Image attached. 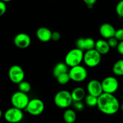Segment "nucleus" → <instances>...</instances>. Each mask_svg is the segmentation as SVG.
<instances>
[{
    "label": "nucleus",
    "mask_w": 123,
    "mask_h": 123,
    "mask_svg": "<svg viewBox=\"0 0 123 123\" xmlns=\"http://www.w3.org/2000/svg\"><path fill=\"white\" fill-rule=\"evenodd\" d=\"M97 108L105 115L115 114L120 109V104L118 98L114 94L103 92L98 97Z\"/></svg>",
    "instance_id": "obj_1"
},
{
    "label": "nucleus",
    "mask_w": 123,
    "mask_h": 123,
    "mask_svg": "<svg viewBox=\"0 0 123 123\" xmlns=\"http://www.w3.org/2000/svg\"><path fill=\"white\" fill-rule=\"evenodd\" d=\"M84 51L78 48H74L67 52L65 56L64 62L68 67H73L80 65L84 60Z\"/></svg>",
    "instance_id": "obj_2"
},
{
    "label": "nucleus",
    "mask_w": 123,
    "mask_h": 123,
    "mask_svg": "<svg viewBox=\"0 0 123 123\" xmlns=\"http://www.w3.org/2000/svg\"><path fill=\"white\" fill-rule=\"evenodd\" d=\"M71 92L67 90H61L55 94L54 97V103L58 108L66 109L68 108L73 103Z\"/></svg>",
    "instance_id": "obj_3"
},
{
    "label": "nucleus",
    "mask_w": 123,
    "mask_h": 123,
    "mask_svg": "<svg viewBox=\"0 0 123 123\" xmlns=\"http://www.w3.org/2000/svg\"><path fill=\"white\" fill-rule=\"evenodd\" d=\"M30 100L27 94L24 93L20 91L14 92L11 97V103L13 107L18 108L20 110L26 109Z\"/></svg>",
    "instance_id": "obj_4"
},
{
    "label": "nucleus",
    "mask_w": 123,
    "mask_h": 123,
    "mask_svg": "<svg viewBox=\"0 0 123 123\" xmlns=\"http://www.w3.org/2000/svg\"><path fill=\"white\" fill-rule=\"evenodd\" d=\"M102 60V55L100 54L95 49L92 50H86L84 53V60L85 64L89 67H97L100 63Z\"/></svg>",
    "instance_id": "obj_5"
},
{
    "label": "nucleus",
    "mask_w": 123,
    "mask_h": 123,
    "mask_svg": "<svg viewBox=\"0 0 123 123\" xmlns=\"http://www.w3.org/2000/svg\"><path fill=\"white\" fill-rule=\"evenodd\" d=\"M25 110L32 116H38L44 111V102L39 98H32L30 100Z\"/></svg>",
    "instance_id": "obj_6"
},
{
    "label": "nucleus",
    "mask_w": 123,
    "mask_h": 123,
    "mask_svg": "<svg viewBox=\"0 0 123 123\" xmlns=\"http://www.w3.org/2000/svg\"><path fill=\"white\" fill-rule=\"evenodd\" d=\"M70 79L75 82H82L87 78L88 72L81 65L72 67L68 72Z\"/></svg>",
    "instance_id": "obj_7"
},
{
    "label": "nucleus",
    "mask_w": 123,
    "mask_h": 123,
    "mask_svg": "<svg viewBox=\"0 0 123 123\" xmlns=\"http://www.w3.org/2000/svg\"><path fill=\"white\" fill-rule=\"evenodd\" d=\"M4 117L9 123H19L24 118V113L22 110L12 107L5 112Z\"/></svg>",
    "instance_id": "obj_8"
},
{
    "label": "nucleus",
    "mask_w": 123,
    "mask_h": 123,
    "mask_svg": "<svg viewBox=\"0 0 123 123\" xmlns=\"http://www.w3.org/2000/svg\"><path fill=\"white\" fill-rule=\"evenodd\" d=\"M8 78L12 82L19 84L25 78V72L24 69L19 65H13L8 70Z\"/></svg>",
    "instance_id": "obj_9"
},
{
    "label": "nucleus",
    "mask_w": 123,
    "mask_h": 123,
    "mask_svg": "<svg viewBox=\"0 0 123 123\" xmlns=\"http://www.w3.org/2000/svg\"><path fill=\"white\" fill-rule=\"evenodd\" d=\"M101 82L103 92L105 93L114 94L119 88L118 80L114 76L106 77Z\"/></svg>",
    "instance_id": "obj_10"
},
{
    "label": "nucleus",
    "mask_w": 123,
    "mask_h": 123,
    "mask_svg": "<svg viewBox=\"0 0 123 123\" xmlns=\"http://www.w3.org/2000/svg\"><path fill=\"white\" fill-rule=\"evenodd\" d=\"M13 42L17 48L24 49L30 46L31 43V39L28 34L24 32H21L18 34L14 37Z\"/></svg>",
    "instance_id": "obj_11"
},
{
    "label": "nucleus",
    "mask_w": 123,
    "mask_h": 123,
    "mask_svg": "<svg viewBox=\"0 0 123 123\" xmlns=\"http://www.w3.org/2000/svg\"><path fill=\"white\" fill-rule=\"evenodd\" d=\"M87 91L88 94L98 97L103 93L102 82L97 79L91 80L87 84Z\"/></svg>",
    "instance_id": "obj_12"
},
{
    "label": "nucleus",
    "mask_w": 123,
    "mask_h": 123,
    "mask_svg": "<svg viewBox=\"0 0 123 123\" xmlns=\"http://www.w3.org/2000/svg\"><path fill=\"white\" fill-rule=\"evenodd\" d=\"M116 30L112 25L109 23H104L99 28L100 34L102 37L106 39L114 37L115 36Z\"/></svg>",
    "instance_id": "obj_13"
},
{
    "label": "nucleus",
    "mask_w": 123,
    "mask_h": 123,
    "mask_svg": "<svg viewBox=\"0 0 123 123\" xmlns=\"http://www.w3.org/2000/svg\"><path fill=\"white\" fill-rule=\"evenodd\" d=\"M52 32L46 27H40L36 31V36L40 41L42 42H48L52 40Z\"/></svg>",
    "instance_id": "obj_14"
},
{
    "label": "nucleus",
    "mask_w": 123,
    "mask_h": 123,
    "mask_svg": "<svg viewBox=\"0 0 123 123\" xmlns=\"http://www.w3.org/2000/svg\"><path fill=\"white\" fill-rule=\"evenodd\" d=\"M110 46H109L108 41L105 40L100 39L96 42L95 49L101 55H106L110 51Z\"/></svg>",
    "instance_id": "obj_15"
},
{
    "label": "nucleus",
    "mask_w": 123,
    "mask_h": 123,
    "mask_svg": "<svg viewBox=\"0 0 123 123\" xmlns=\"http://www.w3.org/2000/svg\"><path fill=\"white\" fill-rule=\"evenodd\" d=\"M73 102H81L85 97V91L83 88L78 86L73 90L71 92Z\"/></svg>",
    "instance_id": "obj_16"
},
{
    "label": "nucleus",
    "mask_w": 123,
    "mask_h": 123,
    "mask_svg": "<svg viewBox=\"0 0 123 123\" xmlns=\"http://www.w3.org/2000/svg\"><path fill=\"white\" fill-rule=\"evenodd\" d=\"M68 67L65 62H60L56 64L53 69V75L55 78H57L60 74L63 73H68Z\"/></svg>",
    "instance_id": "obj_17"
},
{
    "label": "nucleus",
    "mask_w": 123,
    "mask_h": 123,
    "mask_svg": "<svg viewBox=\"0 0 123 123\" xmlns=\"http://www.w3.org/2000/svg\"><path fill=\"white\" fill-rule=\"evenodd\" d=\"M63 118L66 123H74L76 120V114L72 109H67L63 114Z\"/></svg>",
    "instance_id": "obj_18"
},
{
    "label": "nucleus",
    "mask_w": 123,
    "mask_h": 123,
    "mask_svg": "<svg viewBox=\"0 0 123 123\" xmlns=\"http://www.w3.org/2000/svg\"><path fill=\"white\" fill-rule=\"evenodd\" d=\"M112 72L116 76H123V59L115 62L112 67Z\"/></svg>",
    "instance_id": "obj_19"
},
{
    "label": "nucleus",
    "mask_w": 123,
    "mask_h": 123,
    "mask_svg": "<svg viewBox=\"0 0 123 123\" xmlns=\"http://www.w3.org/2000/svg\"><path fill=\"white\" fill-rule=\"evenodd\" d=\"M85 102L86 105L89 107H94L97 106V100L98 97H96L92 95L88 94L85 97Z\"/></svg>",
    "instance_id": "obj_20"
},
{
    "label": "nucleus",
    "mask_w": 123,
    "mask_h": 123,
    "mask_svg": "<svg viewBox=\"0 0 123 123\" xmlns=\"http://www.w3.org/2000/svg\"><path fill=\"white\" fill-rule=\"evenodd\" d=\"M18 88H19V91L21 92L27 94L31 90V84L28 82L23 80L22 82L18 84Z\"/></svg>",
    "instance_id": "obj_21"
},
{
    "label": "nucleus",
    "mask_w": 123,
    "mask_h": 123,
    "mask_svg": "<svg viewBox=\"0 0 123 123\" xmlns=\"http://www.w3.org/2000/svg\"><path fill=\"white\" fill-rule=\"evenodd\" d=\"M95 46H96V42L93 38L91 37L85 38V40H84L85 50H90L95 49Z\"/></svg>",
    "instance_id": "obj_22"
},
{
    "label": "nucleus",
    "mask_w": 123,
    "mask_h": 123,
    "mask_svg": "<svg viewBox=\"0 0 123 123\" xmlns=\"http://www.w3.org/2000/svg\"><path fill=\"white\" fill-rule=\"evenodd\" d=\"M56 79L57 80L58 82L60 84H61V85H66V84H68L70 80H71L68 73H66L60 74Z\"/></svg>",
    "instance_id": "obj_23"
},
{
    "label": "nucleus",
    "mask_w": 123,
    "mask_h": 123,
    "mask_svg": "<svg viewBox=\"0 0 123 123\" xmlns=\"http://www.w3.org/2000/svg\"><path fill=\"white\" fill-rule=\"evenodd\" d=\"M116 13L120 18H123V0H121L117 4Z\"/></svg>",
    "instance_id": "obj_24"
},
{
    "label": "nucleus",
    "mask_w": 123,
    "mask_h": 123,
    "mask_svg": "<svg viewBox=\"0 0 123 123\" xmlns=\"http://www.w3.org/2000/svg\"><path fill=\"white\" fill-rule=\"evenodd\" d=\"M108 43L111 48H117L118 45L119 41L114 37L108 39Z\"/></svg>",
    "instance_id": "obj_25"
},
{
    "label": "nucleus",
    "mask_w": 123,
    "mask_h": 123,
    "mask_svg": "<svg viewBox=\"0 0 123 123\" xmlns=\"http://www.w3.org/2000/svg\"><path fill=\"white\" fill-rule=\"evenodd\" d=\"M84 40H85V38H79L77 40L76 42V48L80 49L83 51H84V50H85V48H84Z\"/></svg>",
    "instance_id": "obj_26"
},
{
    "label": "nucleus",
    "mask_w": 123,
    "mask_h": 123,
    "mask_svg": "<svg viewBox=\"0 0 123 123\" xmlns=\"http://www.w3.org/2000/svg\"><path fill=\"white\" fill-rule=\"evenodd\" d=\"M114 37L120 42L123 41V28H120L116 30Z\"/></svg>",
    "instance_id": "obj_27"
},
{
    "label": "nucleus",
    "mask_w": 123,
    "mask_h": 123,
    "mask_svg": "<svg viewBox=\"0 0 123 123\" xmlns=\"http://www.w3.org/2000/svg\"><path fill=\"white\" fill-rule=\"evenodd\" d=\"M73 106H74V109L78 111H82L85 108V105L82 102H74Z\"/></svg>",
    "instance_id": "obj_28"
},
{
    "label": "nucleus",
    "mask_w": 123,
    "mask_h": 123,
    "mask_svg": "<svg viewBox=\"0 0 123 123\" xmlns=\"http://www.w3.org/2000/svg\"><path fill=\"white\" fill-rule=\"evenodd\" d=\"M7 10V6L6 2L0 0V16L4 15Z\"/></svg>",
    "instance_id": "obj_29"
},
{
    "label": "nucleus",
    "mask_w": 123,
    "mask_h": 123,
    "mask_svg": "<svg viewBox=\"0 0 123 123\" xmlns=\"http://www.w3.org/2000/svg\"><path fill=\"white\" fill-rule=\"evenodd\" d=\"M61 38V34L58 31H54L52 34V40L55 42H57Z\"/></svg>",
    "instance_id": "obj_30"
},
{
    "label": "nucleus",
    "mask_w": 123,
    "mask_h": 123,
    "mask_svg": "<svg viewBox=\"0 0 123 123\" xmlns=\"http://www.w3.org/2000/svg\"><path fill=\"white\" fill-rule=\"evenodd\" d=\"M83 1L84 2V3L86 4L88 8H92L94 5L97 2V0H83Z\"/></svg>",
    "instance_id": "obj_31"
},
{
    "label": "nucleus",
    "mask_w": 123,
    "mask_h": 123,
    "mask_svg": "<svg viewBox=\"0 0 123 123\" xmlns=\"http://www.w3.org/2000/svg\"><path fill=\"white\" fill-rule=\"evenodd\" d=\"M117 50L119 54L123 55V41L119 42L117 48Z\"/></svg>",
    "instance_id": "obj_32"
},
{
    "label": "nucleus",
    "mask_w": 123,
    "mask_h": 123,
    "mask_svg": "<svg viewBox=\"0 0 123 123\" xmlns=\"http://www.w3.org/2000/svg\"><path fill=\"white\" fill-rule=\"evenodd\" d=\"M120 109L123 112V103H122V104L120 105Z\"/></svg>",
    "instance_id": "obj_33"
},
{
    "label": "nucleus",
    "mask_w": 123,
    "mask_h": 123,
    "mask_svg": "<svg viewBox=\"0 0 123 123\" xmlns=\"http://www.w3.org/2000/svg\"><path fill=\"white\" fill-rule=\"evenodd\" d=\"M2 111H1V109H0V118L2 117Z\"/></svg>",
    "instance_id": "obj_34"
},
{
    "label": "nucleus",
    "mask_w": 123,
    "mask_h": 123,
    "mask_svg": "<svg viewBox=\"0 0 123 123\" xmlns=\"http://www.w3.org/2000/svg\"><path fill=\"white\" fill-rule=\"evenodd\" d=\"M1 1H4V2H10V1H11L12 0H1Z\"/></svg>",
    "instance_id": "obj_35"
},
{
    "label": "nucleus",
    "mask_w": 123,
    "mask_h": 123,
    "mask_svg": "<svg viewBox=\"0 0 123 123\" xmlns=\"http://www.w3.org/2000/svg\"></svg>",
    "instance_id": "obj_36"
}]
</instances>
